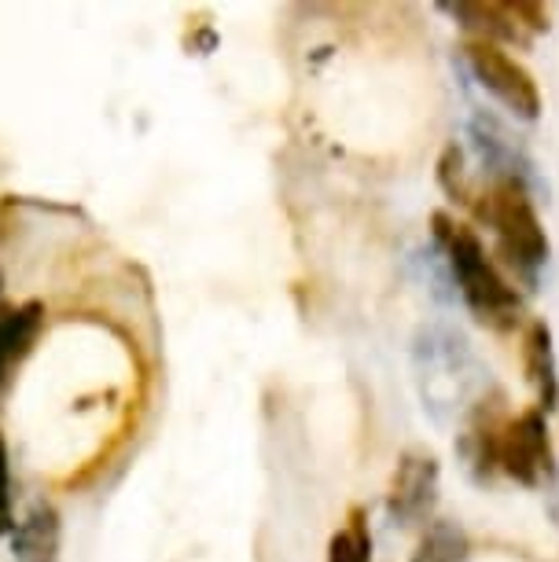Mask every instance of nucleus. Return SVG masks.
I'll return each mask as SVG.
<instances>
[{"label": "nucleus", "instance_id": "1", "mask_svg": "<svg viewBox=\"0 0 559 562\" xmlns=\"http://www.w3.org/2000/svg\"><path fill=\"white\" fill-rule=\"evenodd\" d=\"M435 236L471 313L493 327L515 324V316H519L515 288L497 272V265L487 258V247L479 243V236L468 225H460V221H449L446 214L435 217Z\"/></svg>", "mask_w": 559, "mask_h": 562}, {"label": "nucleus", "instance_id": "2", "mask_svg": "<svg viewBox=\"0 0 559 562\" xmlns=\"http://www.w3.org/2000/svg\"><path fill=\"white\" fill-rule=\"evenodd\" d=\"M482 217L497 232L504 258L523 276H534L548 261V236L519 180H501V184H493L487 203H482Z\"/></svg>", "mask_w": 559, "mask_h": 562}, {"label": "nucleus", "instance_id": "3", "mask_svg": "<svg viewBox=\"0 0 559 562\" xmlns=\"http://www.w3.org/2000/svg\"><path fill=\"white\" fill-rule=\"evenodd\" d=\"M463 56H468V67L474 78H479L482 89H487L493 100H501L512 114H519L526 122H534L537 114H541L537 81L530 78V70H526L519 59H512L501 45L474 37L463 45Z\"/></svg>", "mask_w": 559, "mask_h": 562}, {"label": "nucleus", "instance_id": "4", "mask_svg": "<svg viewBox=\"0 0 559 562\" xmlns=\"http://www.w3.org/2000/svg\"><path fill=\"white\" fill-rule=\"evenodd\" d=\"M497 463L523 485H541V479L552 474V445H548L541 408L523 412L504 427L497 438Z\"/></svg>", "mask_w": 559, "mask_h": 562}, {"label": "nucleus", "instance_id": "5", "mask_svg": "<svg viewBox=\"0 0 559 562\" xmlns=\"http://www.w3.org/2000/svg\"><path fill=\"white\" fill-rule=\"evenodd\" d=\"M435 493H438V460L427 452H409L405 460L398 463L394 479H390L387 512L394 522L416 526V522H424L427 512L435 507Z\"/></svg>", "mask_w": 559, "mask_h": 562}, {"label": "nucleus", "instance_id": "6", "mask_svg": "<svg viewBox=\"0 0 559 562\" xmlns=\"http://www.w3.org/2000/svg\"><path fill=\"white\" fill-rule=\"evenodd\" d=\"M59 512L52 504H34L23 522L12 529L15 562H59Z\"/></svg>", "mask_w": 559, "mask_h": 562}, {"label": "nucleus", "instance_id": "7", "mask_svg": "<svg viewBox=\"0 0 559 562\" xmlns=\"http://www.w3.org/2000/svg\"><path fill=\"white\" fill-rule=\"evenodd\" d=\"M41 321H45V316H41L37 302L0 316V397H4L8 383H12L15 368L23 364V357L30 353V346H34Z\"/></svg>", "mask_w": 559, "mask_h": 562}, {"label": "nucleus", "instance_id": "8", "mask_svg": "<svg viewBox=\"0 0 559 562\" xmlns=\"http://www.w3.org/2000/svg\"><path fill=\"white\" fill-rule=\"evenodd\" d=\"M526 375L537 390V401H541L545 412L556 408L559 401V379H556V353H552V331L545 324H530L526 331Z\"/></svg>", "mask_w": 559, "mask_h": 562}, {"label": "nucleus", "instance_id": "9", "mask_svg": "<svg viewBox=\"0 0 559 562\" xmlns=\"http://www.w3.org/2000/svg\"><path fill=\"white\" fill-rule=\"evenodd\" d=\"M468 559V537L457 522H431L420 540L413 562H463Z\"/></svg>", "mask_w": 559, "mask_h": 562}, {"label": "nucleus", "instance_id": "10", "mask_svg": "<svg viewBox=\"0 0 559 562\" xmlns=\"http://www.w3.org/2000/svg\"><path fill=\"white\" fill-rule=\"evenodd\" d=\"M368 533H365V522H354L350 529L332 537V548H328V562H368Z\"/></svg>", "mask_w": 559, "mask_h": 562}, {"label": "nucleus", "instance_id": "11", "mask_svg": "<svg viewBox=\"0 0 559 562\" xmlns=\"http://www.w3.org/2000/svg\"><path fill=\"white\" fill-rule=\"evenodd\" d=\"M15 529V493H12V456L0 434V537H12Z\"/></svg>", "mask_w": 559, "mask_h": 562}]
</instances>
